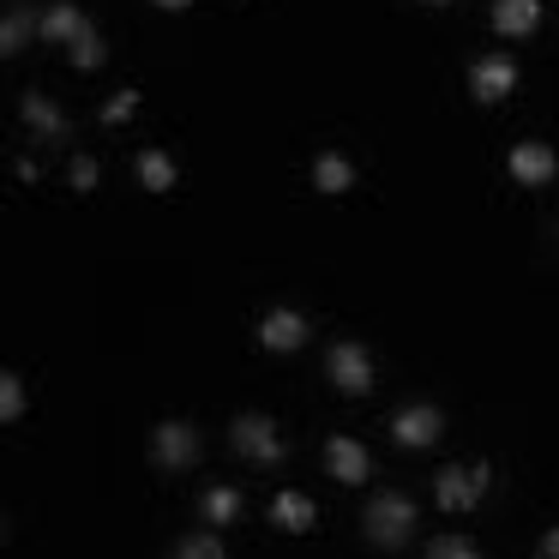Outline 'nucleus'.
Listing matches in <instances>:
<instances>
[{"instance_id": "obj_3", "label": "nucleus", "mask_w": 559, "mask_h": 559, "mask_svg": "<svg viewBox=\"0 0 559 559\" xmlns=\"http://www.w3.org/2000/svg\"><path fill=\"white\" fill-rule=\"evenodd\" d=\"M229 445L241 451L247 463H277L283 457V433H277V421H271V415H235Z\"/></svg>"}, {"instance_id": "obj_12", "label": "nucleus", "mask_w": 559, "mask_h": 559, "mask_svg": "<svg viewBox=\"0 0 559 559\" xmlns=\"http://www.w3.org/2000/svg\"><path fill=\"white\" fill-rule=\"evenodd\" d=\"M542 25V0H493V31L499 37H530V31Z\"/></svg>"}, {"instance_id": "obj_15", "label": "nucleus", "mask_w": 559, "mask_h": 559, "mask_svg": "<svg viewBox=\"0 0 559 559\" xmlns=\"http://www.w3.org/2000/svg\"><path fill=\"white\" fill-rule=\"evenodd\" d=\"M199 511H205L211 530H229V523L241 518V493H235V487H211V493L199 499Z\"/></svg>"}, {"instance_id": "obj_10", "label": "nucleus", "mask_w": 559, "mask_h": 559, "mask_svg": "<svg viewBox=\"0 0 559 559\" xmlns=\"http://www.w3.org/2000/svg\"><path fill=\"white\" fill-rule=\"evenodd\" d=\"M325 463H331V475H337L343 487H361L367 475H373V457H367V445L361 439H349V433H337L325 445Z\"/></svg>"}, {"instance_id": "obj_23", "label": "nucleus", "mask_w": 559, "mask_h": 559, "mask_svg": "<svg viewBox=\"0 0 559 559\" xmlns=\"http://www.w3.org/2000/svg\"><path fill=\"white\" fill-rule=\"evenodd\" d=\"M175 554H181V559H217L223 554V535H187Z\"/></svg>"}, {"instance_id": "obj_20", "label": "nucleus", "mask_w": 559, "mask_h": 559, "mask_svg": "<svg viewBox=\"0 0 559 559\" xmlns=\"http://www.w3.org/2000/svg\"><path fill=\"white\" fill-rule=\"evenodd\" d=\"M0 415H7V421L25 415V379L19 373H0Z\"/></svg>"}, {"instance_id": "obj_21", "label": "nucleus", "mask_w": 559, "mask_h": 559, "mask_svg": "<svg viewBox=\"0 0 559 559\" xmlns=\"http://www.w3.org/2000/svg\"><path fill=\"white\" fill-rule=\"evenodd\" d=\"M139 115V91H115L109 103H103V127H121V121H133Z\"/></svg>"}, {"instance_id": "obj_13", "label": "nucleus", "mask_w": 559, "mask_h": 559, "mask_svg": "<svg viewBox=\"0 0 559 559\" xmlns=\"http://www.w3.org/2000/svg\"><path fill=\"white\" fill-rule=\"evenodd\" d=\"M313 187H319L325 199L349 193V187H355V163L337 157V151H319V157H313Z\"/></svg>"}, {"instance_id": "obj_5", "label": "nucleus", "mask_w": 559, "mask_h": 559, "mask_svg": "<svg viewBox=\"0 0 559 559\" xmlns=\"http://www.w3.org/2000/svg\"><path fill=\"white\" fill-rule=\"evenodd\" d=\"M331 385H337L343 397H367V391H373V355H367L361 343H337V349H331Z\"/></svg>"}, {"instance_id": "obj_11", "label": "nucleus", "mask_w": 559, "mask_h": 559, "mask_svg": "<svg viewBox=\"0 0 559 559\" xmlns=\"http://www.w3.org/2000/svg\"><path fill=\"white\" fill-rule=\"evenodd\" d=\"M313 523H319V511H313V499H307V493H295V487H289V493L271 499V530H283V535H307Z\"/></svg>"}, {"instance_id": "obj_7", "label": "nucleus", "mask_w": 559, "mask_h": 559, "mask_svg": "<svg viewBox=\"0 0 559 559\" xmlns=\"http://www.w3.org/2000/svg\"><path fill=\"white\" fill-rule=\"evenodd\" d=\"M506 169H511V181H523V187H547L559 175V157H554V145H542V139H523V145H511Z\"/></svg>"}, {"instance_id": "obj_1", "label": "nucleus", "mask_w": 559, "mask_h": 559, "mask_svg": "<svg viewBox=\"0 0 559 559\" xmlns=\"http://www.w3.org/2000/svg\"><path fill=\"white\" fill-rule=\"evenodd\" d=\"M361 535L373 547H409V535H415V499H403L397 487H385V493H373L367 499V511H361Z\"/></svg>"}, {"instance_id": "obj_16", "label": "nucleus", "mask_w": 559, "mask_h": 559, "mask_svg": "<svg viewBox=\"0 0 559 559\" xmlns=\"http://www.w3.org/2000/svg\"><path fill=\"white\" fill-rule=\"evenodd\" d=\"M91 25V19L85 13H79V7H49V13H43V37H49V43H73L79 37V31H85Z\"/></svg>"}, {"instance_id": "obj_19", "label": "nucleus", "mask_w": 559, "mask_h": 559, "mask_svg": "<svg viewBox=\"0 0 559 559\" xmlns=\"http://www.w3.org/2000/svg\"><path fill=\"white\" fill-rule=\"evenodd\" d=\"M25 43H31V13H25V7H13L7 25H0V55H19Z\"/></svg>"}, {"instance_id": "obj_9", "label": "nucleus", "mask_w": 559, "mask_h": 559, "mask_svg": "<svg viewBox=\"0 0 559 559\" xmlns=\"http://www.w3.org/2000/svg\"><path fill=\"white\" fill-rule=\"evenodd\" d=\"M259 343H265L271 355H295L307 343V319L295 313V307H271V313L259 319Z\"/></svg>"}, {"instance_id": "obj_24", "label": "nucleus", "mask_w": 559, "mask_h": 559, "mask_svg": "<svg viewBox=\"0 0 559 559\" xmlns=\"http://www.w3.org/2000/svg\"><path fill=\"white\" fill-rule=\"evenodd\" d=\"M67 181H73V193H91V187H97V163H91V157H73Z\"/></svg>"}, {"instance_id": "obj_22", "label": "nucleus", "mask_w": 559, "mask_h": 559, "mask_svg": "<svg viewBox=\"0 0 559 559\" xmlns=\"http://www.w3.org/2000/svg\"><path fill=\"white\" fill-rule=\"evenodd\" d=\"M427 554L433 559H475V542L469 535H439V542H427Z\"/></svg>"}, {"instance_id": "obj_27", "label": "nucleus", "mask_w": 559, "mask_h": 559, "mask_svg": "<svg viewBox=\"0 0 559 559\" xmlns=\"http://www.w3.org/2000/svg\"><path fill=\"white\" fill-rule=\"evenodd\" d=\"M421 7H451V0H421Z\"/></svg>"}, {"instance_id": "obj_8", "label": "nucleus", "mask_w": 559, "mask_h": 559, "mask_svg": "<svg viewBox=\"0 0 559 559\" xmlns=\"http://www.w3.org/2000/svg\"><path fill=\"white\" fill-rule=\"evenodd\" d=\"M151 457H157V469H187L199 457V433L187 421H163L151 433Z\"/></svg>"}, {"instance_id": "obj_6", "label": "nucleus", "mask_w": 559, "mask_h": 559, "mask_svg": "<svg viewBox=\"0 0 559 559\" xmlns=\"http://www.w3.org/2000/svg\"><path fill=\"white\" fill-rule=\"evenodd\" d=\"M469 91H475V103H506L518 91V61L511 55H481L469 67Z\"/></svg>"}, {"instance_id": "obj_17", "label": "nucleus", "mask_w": 559, "mask_h": 559, "mask_svg": "<svg viewBox=\"0 0 559 559\" xmlns=\"http://www.w3.org/2000/svg\"><path fill=\"white\" fill-rule=\"evenodd\" d=\"M139 181H145L151 193H175V157L169 151H145V157H139Z\"/></svg>"}, {"instance_id": "obj_25", "label": "nucleus", "mask_w": 559, "mask_h": 559, "mask_svg": "<svg viewBox=\"0 0 559 559\" xmlns=\"http://www.w3.org/2000/svg\"><path fill=\"white\" fill-rule=\"evenodd\" d=\"M542 554H547V559H559V530H547V535H542Z\"/></svg>"}, {"instance_id": "obj_14", "label": "nucleus", "mask_w": 559, "mask_h": 559, "mask_svg": "<svg viewBox=\"0 0 559 559\" xmlns=\"http://www.w3.org/2000/svg\"><path fill=\"white\" fill-rule=\"evenodd\" d=\"M19 115H25V127H31V133H43V139H67V115L55 109V103L43 97V91H25Z\"/></svg>"}, {"instance_id": "obj_18", "label": "nucleus", "mask_w": 559, "mask_h": 559, "mask_svg": "<svg viewBox=\"0 0 559 559\" xmlns=\"http://www.w3.org/2000/svg\"><path fill=\"white\" fill-rule=\"evenodd\" d=\"M67 55H73V67H79V73H97V67L109 61V49H103L97 25H85V31H79V37L67 43Z\"/></svg>"}, {"instance_id": "obj_4", "label": "nucleus", "mask_w": 559, "mask_h": 559, "mask_svg": "<svg viewBox=\"0 0 559 559\" xmlns=\"http://www.w3.org/2000/svg\"><path fill=\"white\" fill-rule=\"evenodd\" d=\"M439 433H445V415H439L433 403H409V409L391 415V439H397L403 451H427V445H439Z\"/></svg>"}, {"instance_id": "obj_2", "label": "nucleus", "mask_w": 559, "mask_h": 559, "mask_svg": "<svg viewBox=\"0 0 559 559\" xmlns=\"http://www.w3.org/2000/svg\"><path fill=\"white\" fill-rule=\"evenodd\" d=\"M487 463H469V469H463V463H451V469H439L433 475V499H439V511H469L475 499L487 493Z\"/></svg>"}, {"instance_id": "obj_26", "label": "nucleus", "mask_w": 559, "mask_h": 559, "mask_svg": "<svg viewBox=\"0 0 559 559\" xmlns=\"http://www.w3.org/2000/svg\"><path fill=\"white\" fill-rule=\"evenodd\" d=\"M151 7H163V13H187L193 0H151Z\"/></svg>"}]
</instances>
